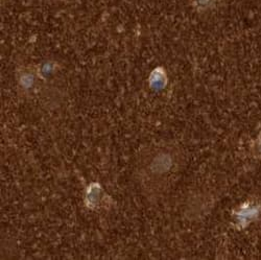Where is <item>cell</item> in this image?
Returning a JSON list of instances; mask_svg holds the SVG:
<instances>
[]
</instances>
